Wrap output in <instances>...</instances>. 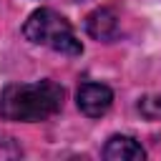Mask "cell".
I'll list each match as a JSON object with an SVG mask.
<instances>
[{
    "label": "cell",
    "mask_w": 161,
    "mask_h": 161,
    "mask_svg": "<svg viewBox=\"0 0 161 161\" xmlns=\"http://www.w3.org/2000/svg\"><path fill=\"white\" fill-rule=\"evenodd\" d=\"M75 101H78V108L91 116V118H98L103 116L111 103H113V91L103 83H83L75 93Z\"/></svg>",
    "instance_id": "obj_3"
},
{
    "label": "cell",
    "mask_w": 161,
    "mask_h": 161,
    "mask_svg": "<svg viewBox=\"0 0 161 161\" xmlns=\"http://www.w3.org/2000/svg\"><path fill=\"white\" fill-rule=\"evenodd\" d=\"M86 30H88L91 38L108 43L118 35V18L111 8H98L86 18Z\"/></svg>",
    "instance_id": "obj_4"
},
{
    "label": "cell",
    "mask_w": 161,
    "mask_h": 161,
    "mask_svg": "<svg viewBox=\"0 0 161 161\" xmlns=\"http://www.w3.org/2000/svg\"><path fill=\"white\" fill-rule=\"evenodd\" d=\"M23 35L30 43L53 48V50L65 53V55H80L83 53V45L75 38L70 23L50 8H40V10L30 13V18L23 25Z\"/></svg>",
    "instance_id": "obj_2"
},
{
    "label": "cell",
    "mask_w": 161,
    "mask_h": 161,
    "mask_svg": "<svg viewBox=\"0 0 161 161\" xmlns=\"http://www.w3.org/2000/svg\"><path fill=\"white\" fill-rule=\"evenodd\" d=\"M103 158L106 161H141V158H146V151L131 136H113V138H108V143L103 148Z\"/></svg>",
    "instance_id": "obj_5"
},
{
    "label": "cell",
    "mask_w": 161,
    "mask_h": 161,
    "mask_svg": "<svg viewBox=\"0 0 161 161\" xmlns=\"http://www.w3.org/2000/svg\"><path fill=\"white\" fill-rule=\"evenodd\" d=\"M65 91L53 80L38 83H13L0 93V116L5 121L35 123L55 116L63 106Z\"/></svg>",
    "instance_id": "obj_1"
},
{
    "label": "cell",
    "mask_w": 161,
    "mask_h": 161,
    "mask_svg": "<svg viewBox=\"0 0 161 161\" xmlns=\"http://www.w3.org/2000/svg\"><path fill=\"white\" fill-rule=\"evenodd\" d=\"M138 111L148 121H158L161 118V96H146V98H141L138 101Z\"/></svg>",
    "instance_id": "obj_6"
}]
</instances>
